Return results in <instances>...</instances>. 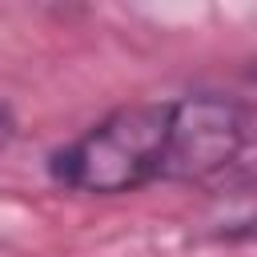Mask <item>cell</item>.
I'll list each match as a JSON object with an SVG mask.
<instances>
[{
	"label": "cell",
	"mask_w": 257,
	"mask_h": 257,
	"mask_svg": "<svg viewBox=\"0 0 257 257\" xmlns=\"http://www.w3.org/2000/svg\"><path fill=\"white\" fill-rule=\"evenodd\" d=\"M169 145V100L120 104L48 157L60 189L84 197H120L161 181Z\"/></svg>",
	"instance_id": "1"
},
{
	"label": "cell",
	"mask_w": 257,
	"mask_h": 257,
	"mask_svg": "<svg viewBox=\"0 0 257 257\" xmlns=\"http://www.w3.org/2000/svg\"><path fill=\"white\" fill-rule=\"evenodd\" d=\"M253 112L237 96L189 92L169 100V145L161 181L209 185L225 177L253 137Z\"/></svg>",
	"instance_id": "2"
},
{
	"label": "cell",
	"mask_w": 257,
	"mask_h": 257,
	"mask_svg": "<svg viewBox=\"0 0 257 257\" xmlns=\"http://www.w3.org/2000/svg\"><path fill=\"white\" fill-rule=\"evenodd\" d=\"M209 237H217V241H257V185H229L213 197Z\"/></svg>",
	"instance_id": "3"
},
{
	"label": "cell",
	"mask_w": 257,
	"mask_h": 257,
	"mask_svg": "<svg viewBox=\"0 0 257 257\" xmlns=\"http://www.w3.org/2000/svg\"><path fill=\"white\" fill-rule=\"evenodd\" d=\"M12 128H16V120H12L8 104H0V141H8V137H12Z\"/></svg>",
	"instance_id": "4"
}]
</instances>
